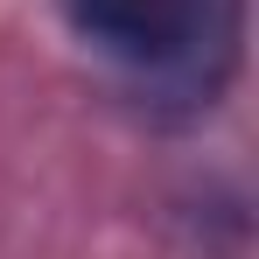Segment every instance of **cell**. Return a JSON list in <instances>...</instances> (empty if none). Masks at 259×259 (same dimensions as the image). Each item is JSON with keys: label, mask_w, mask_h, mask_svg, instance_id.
Wrapping results in <instances>:
<instances>
[{"label": "cell", "mask_w": 259, "mask_h": 259, "mask_svg": "<svg viewBox=\"0 0 259 259\" xmlns=\"http://www.w3.org/2000/svg\"><path fill=\"white\" fill-rule=\"evenodd\" d=\"M56 7L77 42L189 105H210L238 70L245 0H56Z\"/></svg>", "instance_id": "cell-1"}]
</instances>
